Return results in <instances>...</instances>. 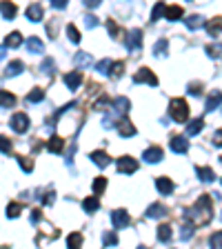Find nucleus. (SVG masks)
<instances>
[{
  "mask_svg": "<svg viewBox=\"0 0 222 249\" xmlns=\"http://www.w3.org/2000/svg\"><path fill=\"white\" fill-rule=\"evenodd\" d=\"M187 220L193 225V227H200V225H209L211 223V216H213V207H211V198L209 196H200L196 200V205L185 212Z\"/></svg>",
  "mask_w": 222,
  "mask_h": 249,
  "instance_id": "nucleus-1",
  "label": "nucleus"
},
{
  "mask_svg": "<svg viewBox=\"0 0 222 249\" xmlns=\"http://www.w3.org/2000/svg\"><path fill=\"white\" fill-rule=\"evenodd\" d=\"M169 116L176 123H187L189 118V105H187L185 98H173L169 103Z\"/></svg>",
  "mask_w": 222,
  "mask_h": 249,
  "instance_id": "nucleus-2",
  "label": "nucleus"
},
{
  "mask_svg": "<svg viewBox=\"0 0 222 249\" xmlns=\"http://www.w3.org/2000/svg\"><path fill=\"white\" fill-rule=\"evenodd\" d=\"M29 118H27V114H14L9 120V127L16 131V134H25L27 129H29Z\"/></svg>",
  "mask_w": 222,
  "mask_h": 249,
  "instance_id": "nucleus-3",
  "label": "nucleus"
},
{
  "mask_svg": "<svg viewBox=\"0 0 222 249\" xmlns=\"http://www.w3.org/2000/svg\"><path fill=\"white\" fill-rule=\"evenodd\" d=\"M134 83L136 85H151V87H155L158 85V78H155V73L151 71V69H147V67H142V69H138V73L134 76Z\"/></svg>",
  "mask_w": 222,
  "mask_h": 249,
  "instance_id": "nucleus-4",
  "label": "nucleus"
},
{
  "mask_svg": "<svg viewBox=\"0 0 222 249\" xmlns=\"http://www.w3.org/2000/svg\"><path fill=\"white\" fill-rule=\"evenodd\" d=\"M111 223H114L116 229H124L131 225V218L124 209H116V212H111Z\"/></svg>",
  "mask_w": 222,
  "mask_h": 249,
  "instance_id": "nucleus-5",
  "label": "nucleus"
},
{
  "mask_svg": "<svg viewBox=\"0 0 222 249\" xmlns=\"http://www.w3.org/2000/svg\"><path fill=\"white\" fill-rule=\"evenodd\" d=\"M140 47H142V31L131 29L129 34H127V49H129V52H140Z\"/></svg>",
  "mask_w": 222,
  "mask_h": 249,
  "instance_id": "nucleus-6",
  "label": "nucleus"
},
{
  "mask_svg": "<svg viewBox=\"0 0 222 249\" xmlns=\"http://www.w3.org/2000/svg\"><path fill=\"white\" fill-rule=\"evenodd\" d=\"M118 171L120 174H136V171H138V162H136V158H131V156H122V158H118Z\"/></svg>",
  "mask_w": 222,
  "mask_h": 249,
  "instance_id": "nucleus-7",
  "label": "nucleus"
},
{
  "mask_svg": "<svg viewBox=\"0 0 222 249\" xmlns=\"http://www.w3.org/2000/svg\"><path fill=\"white\" fill-rule=\"evenodd\" d=\"M169 147L176 154H187V149H189V140H187V136H173V138L169 140Z\"/></svg>",
  "mask_w": 222,
  "mask_h": 249,
  "instance_id": "nucleus-8",
  "label": "nucleus"
},
{
  "mask_svg": "<svg viewBox=\"0 0 222 249\" xmlns=\"http://www.w3.org/2000/svg\"><path fill=\"white\" fill-rule=\"evenodd\" d=\"M142 158H145V162H149V165H155V162L162 160V149L160 147H149V149L142 151Z\"/></svg>",
  "mask_w": 222,
  "mask_h": 249,
  "instance_id": "nucleus-9",
  "label": "nucleus"
},
{
  "mask_svg": "<svg viewBox=\"0 0 222 249\" xmlns=\"http://www.w3.org/2000/svg\"><path fill=\"white\" fill-rule=\"evenodd\" d=\"M62 80H65V85H67L71 91H76V89L80 87V83H83V73L80 71H69V73H65Z\"/></svg>",
  "mask_w": 222,
  "mask_h": 249,
  "instance_id": "nucleus-10",
  "label": "nucleus"
},
{
  "mask_svg": "<svg viewBox=\"0 0 222 249\" xmlns=\"http://www.w3.org/2000/svg\"><path fill=\"white\" fill-rule=\"evenodd\" d=\"M118 134L122 136V138H129V136H136V127L134 123H131L129 118H122L118 123Z\"/></svg>",
  "mask_w": 222,
  "mask_h": 249,
  "instance_id": "nucleus-11",
  "label": "nucleus"
},
{
  "mask_svg": "<svg viewBox=\"0 0 222 249\" xmlns=\"http://www.w3.org/2000/svg\"><path fill=\"white\" fill-rule=\"evenodd\" d=\"M27 20H31V22L42 20V5L40 2H31V5L27 7Z\"/></svg>",
  "mask_w": 222,
  "mask_h": 249,
  "instance_id": "nucleus-12",
  "label": "nucleus"
},
{
  "mask_svg": "<svg viewBox=\"0 0 222 249\" xmlns=\"http://www.w3.org/2000/svg\"><path fill=\"white\" fill-rule=\"evenodd\" d=\"M147 216L149 218H165V216H169V209H167L162 202H154V205L147 209Z\"/></svg>",
  "mask_w": 222,
  "mask_h": 249,
  "instance_id": "nucleus-13",
  "label": "nucleus"
},
{
  "mask_svg": "<svg viewBox=\"0 0 222 249\" xmlns=\"http://www.w3.org/2000/svg\"><path fill=\"white\" fill-rule=\"evenodd\" d=\"M155 187H158V192H160L162 196H169V194L173 192V182H171L167 176L155 178Z\"/></svg>",
  "mask_w": 222,
  "mask_h": 249,
  "instance_id": "nucleus-14",
  "label": "nucleus"
},
{
  "mask_svg": "<svg viewBox=\"0 0 222 249\" xmlns=\"http://www.w3.org/2000/svg\"><path fill=\"white\" fill-rule=\"evenodd\" d=\"M25 71V62L22 60H11L9 65H7L5 67V73H2V76H18V73H22Z\"/></svg>",
  "mask_w": 222,
  "mask_h": 249,
  "instance_id": "nucleus-15",
  "label": "nucleus"
},
{
  "mask_svg": "<svg viewBox=\"0 0 222 249\" xmlns=\"http://www.w3.org/2000/svg\"><path fill=\"white\" fill-rule=\"evenodd\" d=\"M89 158H91V160L96 162V165H98V167H107L109 162H111V158H109V154H104L102 149H96V151H91V154H89Z\"/></svg>",
  "mask_w": 222,
  "mask_h": 249,
  "instance_id": "nucleus-16",
  "label": "nucleus"
},
{
  "mask_svg": "<svg viewBox=\"0 0 222 249\" xmlns=\"http://www.w3.org/2000/svg\"><path fill=\"white\" fill-rule=\"evenodd\" d=\"M154 56H155V58L169 56V40H167V38H160V40L154 45Z\"/></svg>",
  "mask_w": 222,
  "mask_h": 249,
  "instance_id": "nucleus-17",
  "label": "nucleus"
},
{
  "mask_svg": "<svg viewBox=\"0 0 222 249\" xmlns=\"http://www.w3.org/2000/svg\"><path fill=\"white\" fill-rule=\"evenodd\" d=\"M196 174H198V178H200L202 182H213V180H216V174H213L211 167L198 165V167H196Z\"/></svg>",
  "mask_w": 222,
  "mask_h": 249,
  "instance_id": "nucleus-18",
  "label": "nucleus"
},
{
  "mask_svg": "<svg viewBox=\"0 0 222 249\" xmlns=\"http://www.w3.org/2000/svg\"><path fill=\"white\" fill-rule=\"evenodd\" d=\"M47 149L51 151V154H62V149H65V140H62L60 136H51L49 142H47Z\"/></svg>",
  "mask_w": 222,
  "mask_h": 249,
  "instance_id": "nucleus-19",
  "label": "nucleus"
},
{
  "mask_svg": "<svg viewBox=\"0 0 222 249\" xmlns=\"http://www.w3.org/2000/svg\"><path fill=\"white\" fill-rule=\"evenodd\" d=\"M73 62H76L80 69H87V67H91V65H93L91 56H89L87 52H78L76 56H73Z\"/></svg>",
  "mask_w": 222,
  "mask_h": 249,
  "instance_id": "nucleus-20",
  "label": "nucleus"
},
{
  "mask_svg": "<svg viewBox=\"0 0 222 249\" xmlns=\"http://www.w3.org/2000/svg\"><path fill=\"white\" fill-rule=\"evenodd\" d=\"M27 49H29L31 53H42V52H45V45H42L40 38L29 36V38H27Z\"/></svg>",
  "mask_w": 222,
  "mask_h": 249,
  "instance_id": "nucleus-21",
  "label": "nucleus"
},
{
  "mask_svg": "<svg viewBox=\"0 0 222 249\" xmlns=\"http://www.w3.org/2000/svg\"><path fill=\"white\" fill-rule=\"evenodd\" d=\"M218 105H222V91H211L205 109H207V111H213V109H218Z\"/></svg>",
  "mask_w": 222,
  "mask_h": 249,
  "instance_id": "nucleus-22",
  "label": "nucleus"
},
{
  "mask_svg": "<svg viewBox=\"0 0 222 249\" xmlns=\"http://www.w3.org/2000/svg\"><path fill=\"white\" fill-rule=\"evenodd\" d=\"M83 209H85L87 213L98 212V209H100V200H98V196H89V198H85V200H83Z\"/></svg>",
  "mask_w": 222,
  "mask_h": 249,
  "instance_id": "nucleus-23",
  "label": "nucleus"
},
{
  "mask_svg": "<svg viewBox=\"0 0 222 249\" xmlns=\"http://www.w3.org/2000/svg\"><path fill=\"white\" fill-rule=\"evenodd\" d=\"M187 27H189V29H200V27H207V22H205V18H202V16H198V14H193V16H189V18H187Z\"/></svg>",
  "mask_w": 222,
  "mask_h": 249,
  "instance_id": "nucleus-24",
  "label": "nucleus"
},
{
  "mask_svg": "<svg viewBox=\"0 0 222 249\" xmlns=\"http://www.w3.org/2000/svg\"><path fill=\"white\" fill-rule=\"evenodd\" d=\"M220 29H222V18H220V16H218V18H211V20L207 22V31L211 34L213 38L220 34Z\"/></svg>",
  "mask_w": 222,
  "mask_h": 249,
  "instance_id": "nucleus-25",
  "label": "nucleus"
},
{
  "mask_svg": "<svg viewBox=\"0 0 222 249\" xmlns=\"http://www.w3.org/2000/svg\"><path fill=\"white\" fill-rule=\"evenodd\" d=\"M202 127H205V120L196 118V120H191V123L187 124V134H189V136H196V134H200V131H202Z\"/></svg>",
  "mask_w": 222,
  "mask_h": 249,
  "instance_id": "nucleus-26",
  "label": "nucleus"
},
{
  "mask_svg": "<svg viewBox=\"0 0 222 249\" xmlns=\"http://www.w3.org/2000/svg\"><path fill=\"white\" fill-rule=\"evenodd\" d=\"M45 98V89H40V87H34L29 93H27V103H40V100Z\"/></svg>",
  "mask_w": 222,
  "mask_h": 249,
  "instance_id": "nucleus-27",
  "label": "nucleus"
},
{
  "mask_svg": "<svg viewBox=\"0 0 222 249\" xmlns=\"http://www.w3.org/2000/svg\"><path fill=\"white\" fill-rule=\"evenodd\" d=\"M83 247V236L78 231L69 233V238H67V249H80Z\"/></svg>",
  "mask_w": 222,
  "mask_h": 249,
  "instance_id": "nucleus-28",
  "label": "nucleus"
},
{
  "mask_svg": "<svg viewBox=\"0 0 222 249\" xmlns=\"http://www.w3.org/2000/svg\"><path fill=\"white\" fill-rule=\"evenodd\" d=\"M165 18L167 20H178V18H182V7H178V5H173V7H167V14H165Z\"/></svg>",
  "mask_w": 222,
  "mask_h": 249,
  "instance_id": "nucleus-29",
  "label": "nucleus"
},
{
  "mask_svg": "<svg viewBox=\"0 0 222 249\" xmlns=\"http://www.w3.org/2000/svg\"><path fill=\"white\" fill-rule=\"evenodd\" d=\"M158 240H160V243H167V240H171V225L162 223L160 227H158Z\"/></svg>",
  "mask_w": 222,
  "mask_h": 249,
  "instance_id": "nucleus-30",
  "label": "nucleus"
},
{
  "mask_svg": "<svg viewBox=\"0 0 222 249\" xmlns=\"http://www.w3.org/2000/svg\"><path fill=\"white\" fill-rule=\"evenodd\" d=\"M14 103H16V98L11 96L9 91H0V105H2V109H9V107H14Z\"/></svg>",
  "mask_w": 222,
  "mask_h": 249,
  "instance_id": "nucleus-31",
  "label": "nucleus"
},
{
  "mask_svg": "<svg viewBox=\"0 0 222 249\" xmlns=\"http://www.w3.org/2000/svg\"><path fill=\"white\" fill-rule=\"evenodd\" d=\"M20 45H22V36L18 31H14V34H9L5 38V47H20Z\"/></svg>",
  "mask_w": 222,
  "mask_h": 249,
  "instance_id": "nucleus-32",
  "label": "nucleus"
},
{
  "mask_svg": "<svg viewBox=\"0 0 222 249\" xmlns=\"http://www.w3.org/2000/svg\"><path fill=\"white\" fill-rule=\"evenodd\" d=\"M40 69L47 73V76H53V71H56V62H53V58H49V56H47L45 60H42Z\"/></svg>",
  "mask_w": 222,
  "mask_h": 249,
  "instance_id": "nucleus-33",
  "label": "nucleus"
},
{
  "mask_svg": "<svg viewBox=\"0 0 222 249\" xmlns=\"http://www.w3.org/2000/svg\"><path fill=\"white\" fill-rule=\"evenodd\" d=\"M102 245L104 247H116L118 245V236L114 231H104L102 233Z\"/></svg>",
  "mask_w": 222,
  "mask_h": 249,
  "instance_id": "nucleus-34",
  "label": "nucleus"
},
{
  "mask_svg": "<svg viewBox=\"0 0 222 249\" xmlns=\"http://www.w3.org/2000/svg\"><path fill=\"white\" fill-rule=\"evenodd\" d=\"M111 67H114V60L104 58V60H100L98 65H96V71L98 73H111Z\"/></svg>",
  "mask_w": 222,
  "mask_h": 249,
  "instance_id": "nucleus-35",
  "label": "nucleus"
},
{
  "mask_svg": "<svg viewBox=\"0 0 222 249\" xmlns=\"http://www.w3.org/2000/svg\"><path fill=\"white\" fill-rule=\"evenodd\" d=\"M0 11H2V18H5V20H11V18L16 16V7L11 5V2H2Z\"/></svg>",
  "mask_w": 222,
  "mask_h": 249,
  "instance_id": "nucleus-36",
  "label": "nucleus"
},
{
  "mask_svg": "<svg viewBox=\"0 0 222 249\" xmlns=\"http://www.w3.org/2000/svg\"><path fill=\"white\" fill-rule=\"evenodd\" d=\"M165 14H167V5H165V2H155L154 11H151V22L158 20V18H160V16H165Z\"/></svg>",
  "mask_w": 222,
  "mask_h": 249,
  "instance_id": "nucleus-37",
  "label": "nucleus"
},
{
  "mask_svg": "<svg viewBox=\"0 0 222 249\" xmlns=\"http://www.w3.org/2000/svg\"><path fill=\"white\" fill-rule=\"evenodd\" d=\"M91 187H93V192H96V194H98V196H100V194H102L104 189H107V178L98 176V178H96V180L91 182Z\"/></svg>",
  "mask_w": 222,
  "mask_h": 249,
  "instance_id": "nucleus-38",
  "label": "nucleus"
},
{
  "mask_svg": "<svg viewBox=\"0 0 222 249\" xmlns=\"http://www.w3.org/2000/svg\"><path fill=\"white\" fill-rule=\"evenodd\" d=\"M205 52H207V56H211V58H220L222 56V45L218 42V45H207L205 47Z\"/></svg>",
  "mask_w": 222,
  "mask_h": 249,
  "instance_id": "nucleus-39",
  "label": "nucleus"
},
{
  "mask_svg": "<svg viewBox=\"0 0 222 249\" xmlns=\"http://www.w3.org/2000/svg\"><path fill=\"white\" fill-rule=\"evenodd\" d=\"M20 212H22V207L18 205V202H9V205H7V216L9 218H18Z\"/></svg>",
  "mask_w": 222,
  "mask_h": 249,
  "instance_id": "nucleus-40",
  "label": "nucleus"
},
{
  "mask_svg": "<svg viewBox=\"0 0 222 249\" xmlns=\"http://www.w3.org/2000/svg\"><path fill=\"white\" fill-rule=\"evenodd\" d=\"M16 158H18V162H20V169L22 171H27V174H31V171H34V165H31L29 158H25V156H16Z\"/></svg>",
  "mask_w": 222,
  "mask_h": 249,
  "instance_id": "nucleus-41",
  "label": "nucleus"
},
{
  "mask_svg": "<svg viewBox=\"0 0 222 249\" xmlns=\"http://www.w3.org/2000/svg\"><path fill=\"white\" fill-rule=\"evenodd\" d=\"M67 36L71 42H80V31L76 29V25H67Z\"/></svg>",
  "mask_w": 222,
  "mask_h": 249,
  "instance_id": "nucleus-42",
  "label": "nucleus"
},
{
  "mask_svg": "<svg viewBox=\"0 0 222 249\" xmlns=\"http://www.w3.org/2000/svg\"><path fill=\"white\" fill-rule=\"evenodd\" d=\"M122 71H124V62H114V67H111V73H109V76H111V78H120V76H122Z\"/></svg>",
  "mask_w": 222,
  "mask_h": 249,
  "instance_id": "nucleus-43",
  "label": "nucleus"
},
{
  "mask_svg": "<svg viewBox=\"0 0 222 249\" xmlns=\"http://www.w3.org/2000/svg\"><path fill=\"white\" fill-rule=\"evenodd\" d=\"M209 243H211V249H222V231H216V233H213Z\"/></svg>",
  "mask_w": 222,
  "mask_h": 249,
  "instance_id": "nucleus-44",
  "label": "nucleus"
},
{
  "mask_svg": "<svg viewBox=\"0 0 222 249\" xmlns=\"http://www.w3.org/2000/svg\"><path fill=\"white\" fill-rule=\"evenodd\" d=\"M193 236V225L189 223V225H182V231H180V238L182 240H189Z\"/></svg>",
  "mask_w": 222,
  "mask_h": 249,
  "instance_id": "nucleus-45",
  "label": "nucleus"
},
{
  "mask_svg": "<svg viewBox=\"0 0 222 249\" xmlns=\"http://www.w3.org/2000/svg\"><path fill=\"white\" fill-rule=\"evenodd\" d=\"M202 89H205V87H202V83H189V85H187V91L193 93V96H200Z\"/></svg>",
  "mask_w": 222,
  "mask_h": 249,
  "instance_id": "nucleus-46",
  "label": "nucleus"
},
{
  "mask_svg": "<svg viewBox=\"0 0 222 249\" xmlns=\"http://www.w3.org/2000/svg\"><path fill=\"white\" fill-rule=\"evenodd\" d=\"M42 205H53V200H56V192H53V189H49V192H47V196L45 194H42Z\"/></svg>",
  "mask_w": 222,
  "mask_h": 249,
  "instance_id": "nucleus-47",
  "label": "nucleus"
},
{
  "mask_svg": "<svg viewBox=\"0 0 222 249\" xmlns=\"http://www.w3.org/2000/svg\"><path fill=\"white\" fill-rule=\"evenodd\" d=\"M96 25H98V18H96V16H93V14L85 16V27H87V29H93Z\"/></svg>",
  "mask_w": 222,
  "mask_h": 249,
  "instance_id": "nucleus-48",
  "label": "nucleus"
},
{
  "mask_svg": "<svg viewBox=\"0 0 222 249\" xmlns=\"http://www.w3.org/2000/svg\"><path fill=\"white\" fill-rule=\"evenodd\" d=\"M107 29H109V34H111V36H120V27L118 25H116V22L114 20H107Z\"/></svg>",
  "mask_w": 222,
  "mask_h": 249,
  "instance_id": "nucleus-49",
  "label": "nucleus"
},
{
  "mask_svg": "<svg viewBox=\"0 0 222 249\" xmlns=\"http://www.w3.org/2000/svg\"><path fill=\"white\" fill-rule=\"evenodd\" d=\"M73 154H76V145H69V151H67V167L73 165Z\"/></svg>",
  "mask_w": 222,
  "mask_h": 249,
  "instance_id": "nucleus-50",
  "label": "nucleus"
},
{
  "mask_svg": "<svg viewBox=\"0 0 222 249\" xmlns=\"http://www.w3.org/2000/svg\"><path fill=\"white\" fill-rule=\"evenodd\" d=\"M213 145H216V147H222V129H218L216 134H213Z\"/></svg>",
  "mask_w": 222,
  "mask_h": 249,
  "instance_id": "nucleus-51",
  "label": "nucleus"
},
{
  "mask_svg": "<svg viewBox=\"0 0 222 249\" xmlns=\"http://www.w3.org/2000/svg\"><path fill=\"white\" fill-rule=\"evenodd\" d=\"M40 216H42L40 209H34V212H31V223H34V225L40 223Z\"/></svg>",
  "mask_w": 222,
  "mask_h": 249,
  "instance_id": "nucleus-52",
  "label": "nucleus"
},
{
  "mask_svg": "<svg viewBox=\"0 0 222 249\" xmlns=\"http://www.w3.org/2000/svg\"><path fill=\"white\" fill-rule=\"evenodd\" d=\"M2 154H11V142L2 136Z\"/></svg>",
  "mask_w": 222,
  "mask_h": 249,
  "instance_id": "nucleus-53",
  "label": "nucleus"
},
{
  "mask_svg": "<svg viewBox=\"0 0 222 249\" xmlns=\"http://www.w3.org/2000/svg\"><path fill=\"white\" fill-rule=\"evenodd\" d=\"M51 7H53V9H65V7H67V2H65V0H51Z\"/></svg>",
  "mask_w": 222,
  "mask_h": 249,
  "instance_id": "nucleus-54",
  "label": "nucleus"
},
{
  "mask_svg": "<svg viewBox=\"0 0 222 249\" xmlns=\"http://www.w3.org/2000/svg\"><path fill=\"white\" fill-rule=\"evenodd\" d=\"M85 5H87L89 9H96V7H98L100 2H98V0H85Z\"/></svg>",
  "mask_w": 222,
  "mask_h": 249,
  "instance_id": "nucleus-55",
  "label": "nucleus"
},
{
  "mask_svg": "<svg viewBox=\"0 0 222 249\" xmlns=\"http://www.w3.org/2000/svg\"><path fill=\"white\" fill-rule=\"evenodd\" d=\"M138 249H147V247H138Z\"/></svg>",
  "mask_w": 222,
  "mask_h": 249,
  "instance_id": "nucleus-56",
  "label": "nucleus"
}]
</instances>
